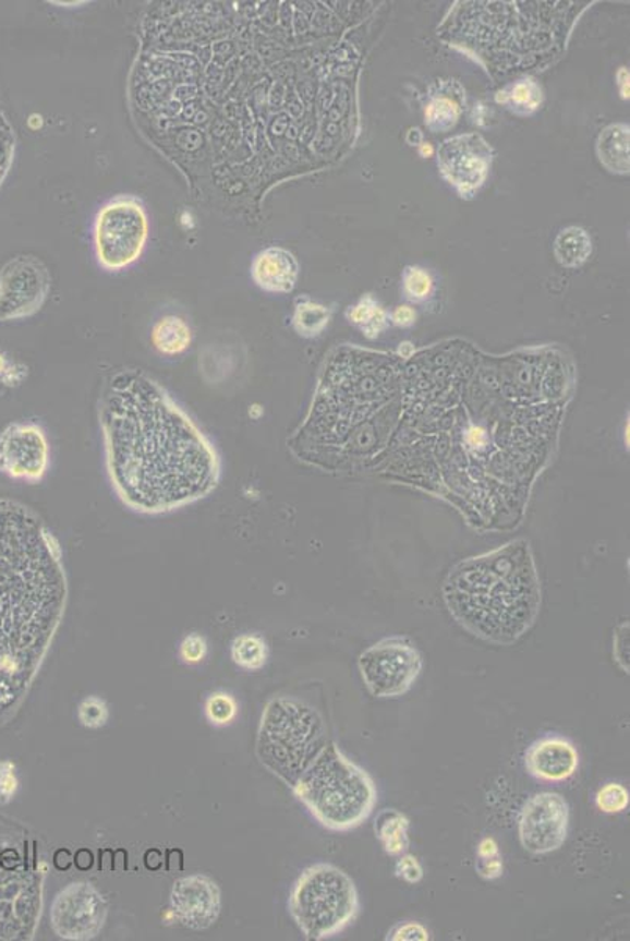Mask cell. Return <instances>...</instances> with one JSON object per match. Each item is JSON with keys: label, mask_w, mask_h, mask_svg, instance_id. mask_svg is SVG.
<instances>
[{"label": "cell", "mask_w": 630, "mask_h": 941, "mask_svg": "<svg viewBox=\"0 0 630 941\" xmlns=\"http://www.w3.org/2000/svg\"><path fill=\"white\" fill-rule=\"evenodd\" d=\"M165 869L168 872H179L184 869V853L181 849L165 850Z\"/></svg>", "instance_id": "cell-38"}, {"label": "cell", "mask_w": 630, "mask_h": 941, "mask_svg": "<svg viewBox=\"0 0 630 941\" xmlns=\"http://www.w3.org/2000/svg\"><path fill=\"white\" fill-rule=\"evenodd\" d=\"M386 940L427 941V940H429V932H428L427 928H424V926L421 925V922L408 921V922H403V925H402V922H400V925H397L396 928H393L391 930V932L388 933V937H386Z\"/></svg>", "instance_id": "cell-34"}, {"label": "cell", "mask_w": 630, "mask_h": 941, "mask_svg": "<svg viewBox=\"0 0 630 941\" xmlns=\"http://www.w3.org/2000/svg\"><path fill=\"white\" fill-rule=\"evenodd\" d=\"M403 292L408 300L422 303L429 299L435 289V281L425 268L410 266L403 270Z\"/></svg>", "instance_id": "cell-28"}, {"label": "cell", "mask_w": 630, "mask_h": 941, "mask_svg": "<svg viewBox=\"0 0 630 941\" xmlns=\"http://www.w3.org/2000/svg\"><path fill=\"white\" fill-rule=\"evenodd\" d=\"M51 291V274L41 260L17 256L0 272V322L37 314Z\"/></svg>", "instance_id": "cell-10"}, {"label": "cell", "mask_w": 630, "mask_h": 941, "mask_svg": "<svg viewBox=\"0 0 630 941\" xmlns=\"http://www.w3.org/2000/svg\"><path fill=\"white\" fill-rule=\"evenodd\" d=\"M78 721L85 728H101L109 721V708L98 697H88L78 704Z\"/></svg>", "instance_id": "cell-31"}, {"label": "cell", "mask_w": 630, "mask_h": 941, "mask_svg": "<svg viewBox=\"0 0 630 941\" xmlns=\"http://www.w3.org/2000/svg\"><path fill=\"white\" fill-rule=\"evenodd\" d=\"M179 651H181L182 660L189 662V664H195V662L203 661L207 653L206 639H204L203 636L193 632V635H189L184 640H182L181 649H179Z\"/></svg>", "instance_id": "cell-33"}, {"label": "cell", "mask_w": 630, "mask_h": 941, "mask_svg": "<svg viewBox=\"0 0 630 941\" xmlns=\"http://www.w3.org/2000/svg\"><path fill=\"white\" fill-rule=\"evenodd\" d=\"M104 458L114 495L140 515H165L206 499L221 458L174 397L140 370L114 372L98 402Z\"/></svg>", "instance_id": "cell-1"}, {"label": "cell", "mask_w": 630, "mask_h": 941, "mask_svg": "<svg viewBox=\"0 0 630 941\" xmlns=\"http://www.w3.org/2000/svg\"><path fill=\"white\" fill-rule=\"evenodd\" d=\"M496 101L518 117H529L542 107L543 88L535 79L525 77L497 93Z\"/></svg>", "instance_id": "cell-22"}, {"label": "cell", "mask_w": 630, "mask_h": 941, "mask_svg": "<svg viewBox=\"0 0 630 941\" xmlns=\"http://www.w3.org/2000/svg\"><path fill=\"white\" fill-rule=\"evenodd\" d=\"M52 860L57 871L66 872L74 865V855L70 850L64 849V847H60L53 854Z\"/></svg>", "instance_id": "cell-40"}, {"label": "cell", "mask_w": 630, "mask_h": 941, "mask_svg": "<svg viewBox=\"0 0 630 941\" xmlns=\"http://www.w3.org/2000/svg\"><path fill=\"white\" fill-rule=\"evenodd\" d=\"M66 603L59 540L28 507L0 500V725L26 699Z\"/></svg>", "instance_id": "cell-2"}, {"label": "cell", "mask_w": 630, "mask_h": 941, "mask_svg": "<svg viewBox=\"0 0 630 941\" xmlns=\"http://www.w3.org/2000/svg\"><path fill=\"white\" fill-rule=\"evenodd\" d=\"M421 154L424 157H429L433 154V146L429 143H422L421 145Z\"/></svg>", "instance_id": "cell-48"}, {"label": "cell", "mask_w": 630, "mask_h": 941, "mask_svg": "<svg viewBox=\"0 0 630 941\" xmlns=\"http://www.w3.org/2000/svg\"><path fill=\"white\" fill-rule=\"evenodd\" d=\"M617 81L622 99H629V71L626 68L618 71Z\"/></svg>", "instance_id": "cell-45"}, {"label": "cell", "mask_w": 630, "mask_h": 941, "mask_svg": "<svg viewBox=\"0 0 630 941\" xmlns=\"http://www.w3.org/2000/svg\"><path fill=\"white\" fill-rule=\"evenodd\" d=\"M477 872L480 878L485 880L499 879L502 876L504 864L500 860V855L497 857L480 858L477 860Z\"/></svg>", "instance_id": "cell-36"}, {"label": "cell", "mask_w": 630, "mask_h": 941, "mask_svg": "<svg viewBox=\"0 0 630 941\" xmlns=\"http://www.w3.org/2000/svg\"><path fill=\"white\" fill-rule=\"evenodd\" d=\"M128 869V850H113V871L124 872Z\"/></svg>", "instance_id": "cell-44"}, {"label": "cell", "mask_w": 630, "mask_h": 941, "mask_svg": "<svg viewBox=\"0 0 630 941\" xmlns=\"http://www.w3.org/2000/svg\"><path fill=\"white\" fill-rule=\"evenodd\" d=\"M153 346L157 352L167 357H177L184 353L192 343V328L184 318L179 316H165L153 327Z\"/></svg>", "instance_id": "cell-21"}, {"label": "cell", "mask_w": 630, "mask_h": 941, "mask_svg": "<svg viewBox=\"0 0 630 941\" xmlns=\"http://www.w3.org/2000/svg\"><path fill=\"white\" fill-rule=\"evenodd\" d=\"M74 865H76L78 871L87 872L95 865V855L87 847H82V849H78L74 854Z\"/></svg>", "instance_id": "cell-41"}, {"label": "cell", "mask_w": 630, "mask_h": 941, "mask_svg": "<svg viewBox=\"0 0 630 941\" xmlns=\"http://www.w3.org/2000/svg\"><path fill=\"white\" fill-rule=\"evenodd\" d=\"M109 904L101 891L88 882L64 886L51 907V928L62 940L96 939L106 925Z\"/></svg>", "instance_id": "cell-11"}, {"label": "cell", "mask_w": 630, "mask_h": 941, "mask_svg": "<svg viewBox=\"0 0 630 941\" xmlns=\"http://www.w3.org/2000/svg\"><path fill=\"white\" fill-rule=\"evenodd\" d=\"M329 743L324 717L311 704L277 697L265 707L257 732L261 764L292 788Z\"/></svg>", "instance_id": "cell-5"}, {"label": "cell", "mask_w": 630, "mask_h": 941, "mask_svg": "<svg viewBox=\"0 0 630 941\" xmlns=\"http://www.w3.org/2000/svg\"><path fill=\"white\" fill-rule=\"evenodd\" d=\"M289 914L304 939L327 940L352 925L360 914V894L353 879L331 864L304 869L293 883Z\"/></svg>", "instance_id": "cell-6"}, {"label": "cell", "mask_w": 630, "mask_h": 941, "mask_svg": "<svg viewBox=\"0 0 630 941\" xmlns=\"http://www.w3.org/2000/svg\"><path fill=\"white\" fill-rule=\"evenodd\" d=\"M0 162H2V160H0Z\"/></svg>", "instance_id": "cell-49"}, {"label": "cell", "mask_w": 630, "mask_h": 941, "mask_svg": "<svg viewBox=\"0 0 630 941\" xmlns=\"http://www.w3.org/2000/svg\"><path fill=\"white\" fill-rule=\"evenodd\" d=\"M413 346L410 342L400 343L399 353L402 357H410L413 353Z\"/></svg>", "instance_id": "cell-47"}, {"label": "cell", "mask_w": 630, "mask_h": 941, "mask_svg": "<svg viewBox=\"0 0 630 941\" xmlns=\"http://www.w3.org/2000/svg\"><path fill=\"white\" fill-rule=\"evenodd\" d=\"M569 805L557 793L530 797L519 815V841L533 855L553 854L568 839Z\"/></svg>", "instance_id": "cell-13"}, {"label": "cell", "mask_w": 630, "mask_h": 941, "mask_svg": "<svg viewBox=\"0 0 630 941\" xmlns=\"http://www.w3.org/2000/svg\"><path fill=\"white\" fill-rule=\"evenodd\" d=\"M389 318L397 327L408 328L416 324L417 313L411 306H399L392 311Z\"/></svg>", "instance_id": "cell-37"}, {"label": "cell", "mask_w": 630, "mask_h": 941, "mask_svg": "<svg viewBox=\"0 0 630 941\" xmlns=\"http://www.w3.org/2000/svg\"><path fill=\"white\" fill-rule=\"evenodd\" d=\"M524 760L529 774L542 782H565L579 769L578 749L561 736L536 740L525 751Z\"/></svg>", "instance_id": "cell-16"}, {"label": "cell", "mask_w": 630, "mask_h": 941, "mask_svg": "<svg viewBox=\"0 0 630 941\" xmlns=\"http://www.w3.org/2000/svg\"><path fill=\"white\" fill-rule=\"evenodd\" d=\"M593 242L589 231L580 227H568L558 232L554 242V255L560 266L578 268L590 260Z\"/></svg>", "instance_id": "cell-20"}, {"label": "cell", "mask_w": 630, "mask_h": 941, "mask_svg": "<svg viewBox=\"0 0 630 941\" xmlns=\"http://www.w3.org/2000/svg\"><path fill=\"white\" fill-rule=\"evenodd\" d=\"M232 661L245 671H261L267 664L268 649L263 637L256 635L238 636L231 646Z\"/></svg>", "instance_id": "cell-26"}, {"label": "cell", "mask_w": 630, "mask_h": 941, "mask_svg": "<svg viewBox=\"0 0 630 941\" xmlns=\"http://www.w3.org/2000/svg\"><path fill=\"white\" fill-rule=\"evenodd\" d=\"M331 321V311L322 303L300 299L293 310L292 327L302 338H317Z\"/></svg>", "instance_id": "cell-24"}, {"label": "cell", "mask_w": 630, "mask_h": 941, "mask_svg": "<svg viewBox=\"0 0 630 941\" xmlns=\"http://www.w3.org/2000/svg\"><path fill=\"white\" fill-rule=\"evenodd\" d=\"M461 109L453 99L435 98L425 109V124L432 132H447L460 120Z\"/></svg>", "instance_id": "cell-27"}, {"label": "cell", "mask_w": 630, "mask_h": 941, "mask_svg": "<svg viewBox=\"0 0 630 941\" xmlns=\"http://www.w3.org/2000/svg\"><path fill=\"white\" fill-rule=\"evenodd\" d=\"M629 124H610L597 137L596 153L601 164L611 173L628 174L630 168Z\"/></svg>", "instance_id": "cell-18"}, {"label": "cell", "mask_w": 630, "mask_h": 941, "mask_svg": "<svg viewBox=\"0 0 630 941\" xmlns=\"http://www.w3.org/2000/svg\"><path fill=\"white\" fill-rule=\"evenodd\" d=\"M410 819L396 808L379 811L375 819V835L386 854L402 855L410 847Z\"/></svg>", "instance_id": "cell-19"}, {"label": "cell", "mask_w": 630, "mask_h": 941, "mask_svg": "<svg viewBox=\"0 0 630 941\" xmlns=\"http://www.w3.org/2000/svg\"><path fill=\"white\" fill-rule=\"evenodd\" d=\"M424 668L421 651L407 637H386L358 658V671L371 696L399 699L410 692Z\"/></svg>", "instance_id": "cell-9"}, {"label": "cell", "mask_w": 630, "mask_h": 941, "mask_svg": "<svg viewBox=\"0 0 630 941\" xmlns=\"http://www.w3.org/2000/svg\"><path fill=\"white\" fill-rule=\"evenodd\" d=\"M28 853V849H27ZM16 847L0 850V940H32L43 908L45 871Z\"/></svg>", "instance_id": "cell-7"}, {"label": "cell", "mask_w": 630, "mask_h": 941, "mask_svg": "<svg viewBox=\"0 0 630 941\" xmlns=\"http://www.w3.org/2000/svg\"><path fill=\"white\" fill-rule=\"evenodd\" d=\"M99 871H113V849L106 847V849L99 850Z\"/></svg>", "instance_id": "cell-43"}, {"label": "cell", "mask_w": 630, "mask_h": 941, "mask_svg": "<svg viewBox=\"0 0 630 941\" xmlns=\"http://www.w3.org/2000/svg\"><path fill=\"white\" fill-rule=\"evenodd\" d=\"M143 864H145V868L148 869V871H160L165 865L162 850L156 849V847H152V849L146 850L145 855H143Z\"/></svg>", "instance_id": "cell-39"}, {"label": "cell", "mask_w": 630, "mask_h": 941, "mask_svg": "<svg viewBox=\"0 0 630 941\" xmlns=\"http://www.w3.org/2000/svg\"><path fill=\"white\" fill-rule=\"evenodd\" d=\"M17 780L14 775V765L9 761L0 763V805L12 800L14 791H16Z\"/></svg>", "instance_id": "cell-35"}, {"label": "cell", "mask_w": 630, "mask_h": 941, "mask_svg": "<svg viewBox=\"0 0 630 941\" xmlns=\"http://www.w3.org/2000/svg\"><path fill=\"white\" fill-rule=\"evenodd\" d=\"M396 876L403 882L414 885L424 879V868L414 855L402 854L396 864Z\"/></svg>", "instance_id": "cell-32"}, {"label": "cell", "mask_w": 630, "mask_h": 941, "mask_svg": "<svg viewBox=\"0 0 630 941\" xmlns=\"http://www.w3.org/2000/svg\"><path fill=\"white\" fill-rule=\"evenodd\" d=\"M290 789L318 824L332 832L360 828L377 804L372 776L332 740Z\"/></svg>", "instance_id": "cell-4"}, {"label": "cell", "mask_w": 630, "mask_h": 941, "mask_svg": "<svg viewBox=\"0 0 630 941\" xmlns=\"http://www.w3.org/2000/svg\"><path fill=\"white\" fill-rule=\"evenodd\" d=\"M206 715L214 725H228L238 715V704L229 693H213L206 703Z\"/></svg>", "instance_id": "cell-30"}, {"label": "cell", "mask_w": 630, "mask_h": 941, "mask_svg": "<svg viewBox=\"0 0 630 941\" xmlns=\"http://www.w3.org/2000/svg\"><path fill=\"white\" fill-rule=\"evenodd\" d=\"M494 152L480 134L447 138L438 149L439 171L463 198H471L488 179Z\"/></svg>", "instance_id": "cell-14"}, {"label": "cell", "mask_w": 630, "mask_h": 941, "mask_svg": "<svg viewBox=\"0 0 630 941\" xmlns=\"http://www.w3.org/2000/svg\"><path fill=\"white\" fill-rule=\"evenodd\" d=\"M51 463L48 436L35 422H13L0 433V472L13 481L38 484Z\"/></svg>", "instance_id": "cell-12"}, {"label": "cell", "mask_w": 630, "mask_h": 941, "mask_svg": "<svg viewBox=\"0 0 630 941\" xmlns=\"http://www.w3.org/2000/svg\"><path fill=\"white\" fill-rule=\"evenodd\" d=\"M149 220L145 206L135 196H117L104 204L93 227L96 257L109 272L123 270L145 250Z\"/></svg>", "instance_id": "cell-8"}, {"label": "cell", "mask_w": 630, "mask_h": 941, "mask_svg": "<svg viewBox=\"0 0 630 941\" xmlns=\"http://www.w3.org/2000/svg\"><path fill=\"white\" fill-rule=\"evenodd\" d=\"M296 257L282 246H268L257 253L252 264V277L257 288L270 293H289L299 280Z\"/></svg>", "instance_id": "cell-17"}, {"label": "cell", "mask_w": 630, "mask_h": 941, "mask_svg": "<svg viewBox=\"0 0 630 941\" xmlns=\"http://www.w3.org/2000/svg\"><path fill=\"white\" fill-rule=\"evenodd\" d=\"M350 324L356 325L368 339H377L383 331L388 330L389 314L372 295L361 297L356 305L350 306L346 313Z\"/></svg>", "instance_id": "cell-23"}, {"label": "cell", "mask_w": 630, "mask_h": 941, "mask_svg": "<svg viewBox=\"0 0 630 941\" xmlns=\"http://www.w3.org/2000/svg\"><path fill=\"white\" fill-rule=\"evenodd\" d=\"M629 791L619 783H607L597 791L596 805L604 813H621L629 807Z\"/></svg>", "instance_id": "cell-29"}, {"label": "cell", "mask_w": 630, "mask_h": 941, "mask_svg": "<svg viewBox=\"0 0 630 941\" xmlns=\"http://www.w3.org/2000/svg\"><path fill=\"white\" fill-rule=\"evenodd\" d=\"M441 592L453 620L493 646L518 642L542 607V584L528 540L455 565Z\"/></svg>", "instance_id": "cell-3"}, {"label": "cell", "mask_w": 630, "mask_h": 941, "mask_svg": "<svg viewBox=\"0 0 630 941\" xmlns=\"http://www.w3.org/2000/svg\"><path fill=\"white\" fill-rule=\"evenodd\" d=\"M628 628V626H626ZM625 628V631H626ZM626 642H628V637H626V632H621V635H617L614 639V656L615 660L619 656V651L622 650V661L629 667V647L626 649Z\"/></svg>", "instance_id": "cell-42"}, {"label": "cell", "mask_w": 630, "mask_h": 941, "mask_svg": "<svg viewBox=\"0 0 630 941\" xmlns=\"http://www.w3.org/2000/svg\"><path fill=\"white\" fill-rule=\"evenodd\" d=\"M407 141H408V143H411V145H419V146H421V145H422V134H421V131H419V129H411V131H410V132H408V138H407Z\"/></svg>", "instance_id": "cell-46"}, {"label": "cell", "mask_w": 630, "mask_h": 941, "mask_svg": "<svg viewBox=\"0 0 630 941\" xmlns=\"http://www.w3.org/2000/svg\"><path fill=\"white\" fill-rule=\"evenodd\" d=\"M170 907L179 925L202 932L213 928L221 914V891L207 876H185L173 883Z\"/></svg>", "instance_id": "cell-15"}, {"label": "cell", "mask_w": 630, "mask_h": 941, "mask_svg": "<svg viewBox=\"0 0 630 941\" xmlns=\"http://www.w3.org/2000/svg\"><path fill=\"white\" fill-rule=\"evenodd\" d=\"M238 361L231 353L218 352L214 353L210 350L199 353V372H202L204 382L215 388H225L231 385V378L238 374Z\"/></svg>", "instance_id": "cell-25"}]
</instances>
